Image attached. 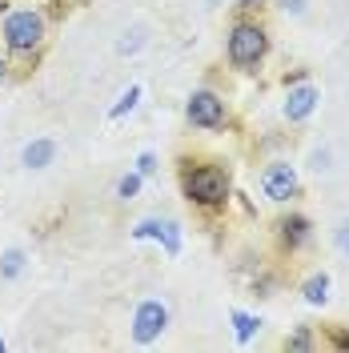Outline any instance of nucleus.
<instances>
[{"instance_id": "7ed1b4c3", "label": "nucleus", "mask_w": 349, "mask_h": 353, "mask_svg": "<svg viewBox=\"0 0 349 353\" xmlns=\"http://www.w3.org/2000/svg\"><path fill=\"white\" fill-rule=\"evenodd\" d=\"M44 37V21L37 17V12H12L8 21H4V41H8V48H17V52H28V48H37Z\"/></svg>"}, {"instance_id": "f03ea898", "label": "nucleus", "mask_w": 349, "mask_h": 353, "mask_svg": "<svg viewBox=\"0 0 349 353\" xmlns=\"http://www.w3.org/2000/svg\"><path fill=\"white\" fill-rule=\"evenodd\" d=\"M265 48H269V41L257 24H237L229 32V61L237 68H253L265 57Z\"/></svg>"}, {"instance_id": "0eeeda50", "label": "nucleus", "mask_w": 349, "mask_h": 353, "mask_svg": "<svg viewBox=\"0 0 349 353\" xmlns=\"http://www.w3.org/2000/svg\"><path fill=\"white\" fill-rule=\"evenodd\" d=\"M132 237H137V241H145V237H157V241H165V253H169V257H177V253H181V233H177L173 221H157V217H149V221H141V225L132 229Z\"/></svg>"}, {"instance_id": "1a4fd4ad", "label": "nucleus", "mask_w": 349, "mask_h": 353, "mask_svg": "<svg viewBox=\"0 0 349 353\" xmlns=\"http://www.w3.org/2000/svg\"><path fill=\"white\" fill-rule=\"evenodd\" d=\"M306 241H309V221L306 217L281 221V245H285V249H301Z\"/></svg>"}, {"instance_id": "39448f33", "label": "nucleus", "mask_w": 349, "mask_h": 353, "mask_svg": "<svg viewBox=\"0 0 349 353\" xmlns=\"http://www.w3.org/2000/svg\"><path fill=\"white\" fill-rule=\"evenodd\" d=\"M165 325H169V309L161 305V301H145V305L137 309V317H132V337L141 345H149V341H157L165 333Z\"/></svg>"}, {"instance_id": "f257e3e1", "label": "nucleus", "mask_w": 349, "mask_h": 353, "mask_svg": "<svg viewBox=\"0 0 349 353\" xmlns=\"http://www.w3.org/2000/svg\"><path fill=\"white\" fill-rule=\"evenodd\" d=\"M185 197L197 205H221L229 197V176L217 165H201L193 173H185Z\"/></svg>"}, {"instance_id": "f3484780", "label": "nucleus", "mask_w": 349, "mask_h": 353, "mask_svg": "<svg viewBox=\"0 0 349 353\" xmlns=\"http://www.w3.org/2000/svg\"><path fill=\"white\" fill-rule=\"evenodd\" d=\"M157 169V157L153 153H141V161H137V173L145 176V173H153Z\"/></svg>"}, {"instance_id": "dca6fc26", "label": "nucleus", "mask_w": 349, "mask_h": 353, "mask_svg": "<svg viewBox=\"0 0 349 353\" xmlns=\"http://www.w3.org/2000/svg\"><path fill=\"white\" fill-rule=\"evenodd\" d=\"M289 350H313V337H309V330L293 333V337H289Z\"/></svg>"}, {"instance_id": "6ab92c4d", "label": "nucleus", "mask_w": 349, "mask_h": 353, "mask_svg": "<svg viewBox=\"0 0 349 353\" xmlns=\"http://www.w3.org/2000/svg\"><path fill=\"white\" fill-rule=\"evenodd\" d=\"M337 245L349 253V221H341V229H337Z\"/></svg>"}, {"instance_id": "412c9836", "label": "nucleus", "mask_w": 349, "mask_h": 353, "mask_svg": "<svg viewBox=\"0 0 349 353\" xmlns=\"http://www.w3.org/2000/svg\"><path fill=\"white\" fill-rule=\"evenodd\" d=\"M4 68H8V65H4V61H0V77H4Z\"/></svg>"}, {"instance_id": "2eb2a0df", "label": "nucleus", "mask_w": 349, "mask_h": 353, "mask_svg": "<svg viewBox=\"0 0 349 353\" xmlns=\"http://www.w3.org/2000/svg\"><path fill=\"white\" fill-rule=\"evenodd\" d=\"M137 189H141V173H129L121 185H117V197H121V201H132V197H137Z\"/></svg>"}, {"instance_id": "20e7f679", "label": "nucleus", "mask_w": 349, "mask_h": 353, "mask_svg": "<svg viewBox=\"0 0 349 353\" xmlns=\"http://www.w3.org/2000/svg\"><path fill=\"white\" fill-rule=\"evenodd\" d=\"M185 117H189V125H197V129H217L221 121H225V105H221L217 92L201 88V92H193V97H189Z\"/></svg>"}, {"instance_id": "a211bd4d", "label": "nucleus", "mask_w": 349, "mask_h": 353, "mask_svg": "<svg viewBox=\"0 0 349 353\" xmlns=\"http://www.w3.org/2000/svg\"><path fill=\"white\" fill-rule=\"evenodd\" d=\"M329 341H333L337 350H349V330H333L329 333Z\"/></svg>"}, {"instance_id": "f8f14e48", "label": "nucleus", "mask_w": 349, "mask_h": 353, "mask_svg": "<svg viewBox=\"0 0 349 353\" xmlns=\"http://www.w3.org/2000/svg\"><path fill=\"white\" fill-rule=\"evenodd\" d=\"M21 269H24V253L21 249H8V253L0 257V277H17Z\"/></svg>"}, {"instance_id": "4468645a", "label": "nucleus", "mask_w": 349, "mask_h": 353, "mask_svg": "<svg viewBox=\"0 0 349 353\" xmlns=\"http://www.w3.org/2000/svg\"><path fill=\"white\" fill-rule=\"evenodd\" d=\"M137 101H141V85H129V92L121 97V105H117V109H112L109 117H112V121H121V117H125V112H129L132 105H137Z\"/></svg>"}, {"instance_id": "9d476101", "label": "nucleus", "mask_w": 349, "mask_h": 353, "mask_svg": "<svg viewBox=\"0 0 349 353\" xmlns=\"http://www.w3.org/2000/svg\"><path fill=\"white\" fill-rule=\"evenodd\" d=\"M52 153H57L52 141H32V145L24 149V165H28V169H44V165L52 161Z\"/></svg>"}, {"instance_id": "423d86ee", "label": "nucleus", "mask_w": 349, "mask_h": 353, "mask_svg": "<svg viewBox=\"0 0 349 353\" xmlns=\"http://www.w3.org/2000/svg\"><path fill=\"white\" fill-rule=\"evenodd\" d=\"M261 189L269 201H289L297 193V173L289 169V165H269L261 176Z\"/></svg>"}, {"instance_id": "ddd939ff", "label": "nucleus", "mask_w": 349, "mask_h": 353, "mask_svg": "<svg viewBox=\"0 0 349 353\" xmlns=\"http://www.w3.org/2000/svg\"><path fill=\"white\" fill-rule=\"evenodd\" d=\"M233 325H237V341L245 345V341L257 333V325H261V321H257V317H249V313H233Z\"/></svg>"}, {"instance_id": "aec40b11", "label": "nucleus", "mask_w": 349, "mask_h": 353, "mask_svg": "<svg viewBox=\"0 0 349 353\" xmlns=\"http://www.w3.org/2000/svg\"><path fill=\"white\" fill-rule=\"evenodd\" d=\"M257 4H261V0H241V8H257Z\"/></svg>"}, {"instance_id": "9b49d317", "label": "nucleus", "mask_w": 349, "mask_h": 353, "mask_svg": "<svg viewBox=\"0 0 349 353\" xmlns=\"http://www.w3.org/2000/svg\"><path fill=\"white\" fill-rule=\"evenodd\" d=\"M301 293H306V301H309V305H326V297H329V277H326V273L309 277Z\"/></svg>"}, {"instance_id": "6e6552de", "label": "nucleus", "mask_w": 349, "mask_h": 353, "mask_svg": "<svg viewBox=\"0 0 349 353\" xmlns=\"http://www.w3.org/2000/svg\"><path fill=\"white\" fill-rule=\"evenodd\" d=\"M313 109H317V88L313 85L289 88V97H285V117H289V121H306Z\"/></svg>"}]
</instances>
